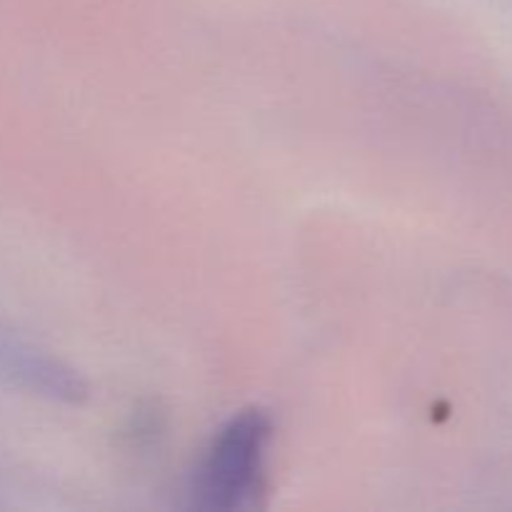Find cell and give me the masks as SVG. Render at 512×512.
<instances>
[{
	"instance_id": "6da1fadb",
	"label": "cell",
	"mask_w": 512,
	"mask_h": 512,
	"mask_svg": "<svg viewBox=\"0 0 512 512\" xmlns=\"http://www.w3.org/2000/svg\"><path fill=\"white\" fill-rule=\"evenodd\" d=\"M268 435V420L255 410L238 415L220 430L195 478L193 495L200 508L240 510L255 503Z\"/></svg>"
},
{
	"instance_id": "7a4b0ae2",
	"label": "cell",
	"mask_w": 512,
	"mask_h": 512,
	"mask_svg": "<svg viewBox=\"0 0 512 512\" xmlns=\"http://www.w3.org/2000/svg\"><path fill=\"white\" fill-rule=\"evenodd\" d=\"M50 378H53V370L0 325V380L10 385L48 388Z\"/></svg>"
}]
</instances>
